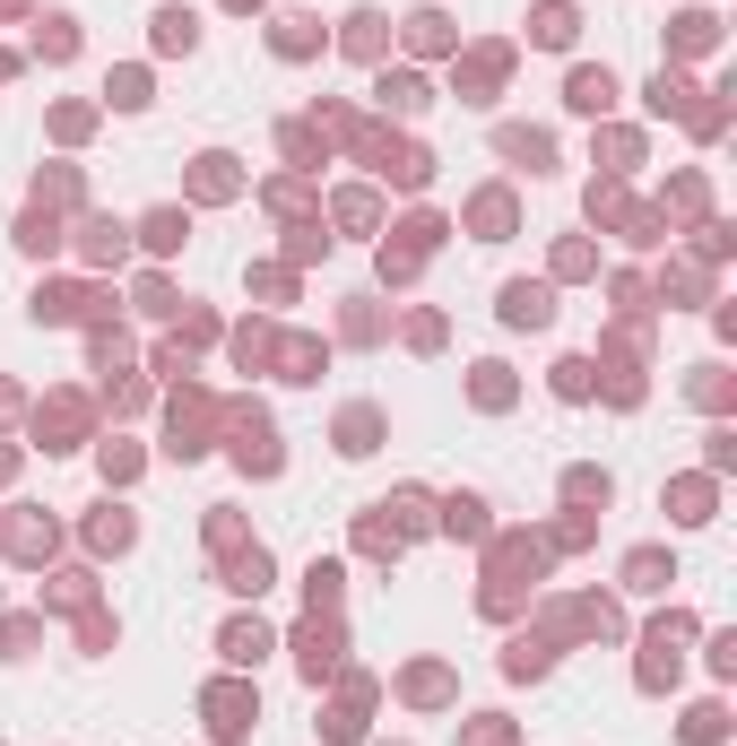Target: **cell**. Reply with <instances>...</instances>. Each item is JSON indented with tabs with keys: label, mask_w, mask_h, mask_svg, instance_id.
I'll use <instances>...</instances> for the list:
<instances>
[{
	"label": "cell",
	"mask_w": 737,
	"mask_h": 746,
	"mask_svg": "<svg viewBox=\"0 0 737 746\" xmlns=\"http://www.w3.org/2000/svg\"><path fill=\"white\" fill-rule=\"evenodd\" d=\"M529 35H538V44H573V0H547Z\"/></svg>",
	"instance_id": "30bf717a"
},
{
	"label": "cell",
	"mask_w": 737,
	"mask_h": 746,
	"mask_svg": "<svg viewBox=\"0 0 737 746\" xmlns=\"http://www.w3.org/2000/svg\"><path fill=\"white\" fill-rule=\"evenodd\" d=\"M191 44H200L191 9H156V53H191Z\"/></svg>",
	"instance_id": "ba28073f"
},
{
	"label": "cell",
	"mask_w": 737,
	"mask_h": 746,
	"mask_svg": "<svg viewBox=\"0 0 737 746\" xmlns=\"http://www.w3.org/2000/svg\"><path fill=\"white\" fill-rule=\"evenodd\" d=\"M87 260H122V226L114 218H87Z\"/></svg>",
	"instance_id": "4fadbf2b"
},
{
	"label": "cell",
	"mask_w": 737,
	"mask_h": 746,
	"mask_svg": "<svg viewBox=\"0 0 737 746\" xmlns=\"http://www.w3.org/2000/svg\"><path fill=\"white\" fill-rule=\"evenodd\" d=\"M624 582H633V591H659V582H677V573H668V556H633Z\"/></svg>",
	"instance_id": "5bb4252c"
},
{
	"label": "cell",
	"mask_w": 737,
	"mask_h": 746,
	"mask_svg": "<svg viewBox=\"0 0 737 746\" xmlns=\"http://www.w3.org/2000/svg\"><path fill=\"white\" fill-rule=\"evenodd\" d=\"M218 651H226L235 668H260V660H269V625H260V617H235L226 633H218Z\"/></svg>",
	"instance_id": "277c9868"
},
{
	"label": "cell",
	"mask_w": 737,
	"mask_h": 746,
	"mask_svg": "<svg viewBox=\"0 0 737 746\" xmlns=\"http://www.w3.org/2000/svg\"><path fill=\"white\" fill-rule=\"evenodd\" d=\"M452 529H469V538H478V529H487V503H478V496H452Z\"/></svg>",
	"instance_id": "2e32d148"
},
{
	"label": "cell",
	"mask_w": 737,
	"mask_h": 746,
	"mask_svg": "<svg viewBox=\"0 0 737 746\" xmlns=\"http://www.w3.org/2000/svg\"><path fill=\"white\" fill-rule=\"evenodd\" d=\"M235 9H260V0H235Z\"/></svg>",
	"instance_id": "7402d4cb"
},
{
	"label": "cell",
	"mask_w": 737,
	"mask_h": 746,
	"mask_svg": "<svg viewBox=\"0 0 737 746\" xmlns=\"http://www.w3.org/2000/svg\"><path fill=\"white\" fill-rule=\"evenodd\" d=\"M148 252H183V209H148Z\"/></svg>",
	"instance_id": "9c48e42d"
},
{
	"label": "cell",
	"mask_w": 737,
	"mask_h": 746,
	"mask_svg": "<svg viewBox=\"0 0 737 746\" xmlns=\"http://www.w3.org/2000/svg\"><path fill=\"white\" fill-rule=\"evenodd\" d=\"M373 26H382V18H373V9H356V18H348V53H373V44H382V35H373Z\"/></svg>",
	"instance_id": "ac0fdd59"
},
{
	"label": "cell",
	"mask_w": 737,
	"mask_h": 746,
	"mask_svg": "<svg viewBox=\"0 0 737 746\" xmlns=\"http://www.w3.org/2000/svg\"><path fill=\"white\" fill-rule=\"evenodd\" d=\"M87 304H96L87 287H44V295H35V322H79Z\"/></svg>",
	"instance_id": "8992f818"
},
{
	"label": "cell",
	"mask_w": 737,
	"mask_h": 746,
	"mask_svg": "<svg viewBox=\"0 0 737 746\" xmlns=\"http://www.w3.org/2000/svg\"><path fill=\"white\" fill-rule=\"evenodd\" d=\"M503 156H520L529 174H547V156H555V148H547L538 130H503Z\"/></svg>",
	"instance_id": "8fae6325"
},
{
	"label": "cell",
	"mask_w": 737,
	"mask_h": 746,
	"mask_svg": "<svg viewBox=\"0 0 737 746\" xmlns=\"http://www.w3.org/2000/svg\"><path fill=\"white\" fill-rule=\"evenodd\" d=\"M503 322H512V330H547V322H555V295L529 287V278H512V287H503Z\"/></svg>",
	"instance_id": "6da1fadb"
},
{
	"label": "cell",
	"mask_w": 737,
	"mask_h": 746,
	"mask_svg": "<svg viewBox=\"0 0 737 746\" xmlns=\"http://www.w3.org/2000/svg\"><path fill=\"white\" fill-rule=\"evenodd\" d=\"M200 191H209V200H226V191H235V156H218V148H209V156H200Z\"/></svg>",
	"instance_id": "7c38bea8"
},
{
	"label": "cell",
	"mask_w": 737,
	"mask_h": 746,
	"mask_svg": "<svg viewBox=\"0 0 737 746\" xmlns=\"http://www.w3.org/2000/svg\"><path fill=\"white\" fill-rule=\"evenodd\" d=\"M114 105H130V114L148 105V70H122V79H114Z\"/></svg>",
	"instance_id": "e0dca14e"
},
{
	"label": "cell",
	"mask_w": 737,
	"mask_h": 746,
	"mask_svg": "<svg viewBox=\"0 0 737 746\" xmlns=\"http://www.w3.org/2000/svg\"><path fill=\"white\" fill-rule=\"evenodd\" d=\"M373 434H382V417H373V408H348V417H339V452H348V461H365Z\"/></svg>",
	"instance_id": "52a82bcc"
},
{
	"label": "cell",
	"mask_w": 737,
	"mask_h": 746,
	"mask_svg": "<svg viewBox=\"0 0 737 746\" xmlns=\"http://www.w3.org/2000/svg\"><path fill=\"white\" fill-rule=\"evenodd\" d=\"M555 391H564V399H582V391H590V365H582V357H573V365H555Z\"/></svg>",
	"instance_id": "44dd1931"
},
{
	"label": "cell",
	"mask_w": 737,
	"mask_h": 746,
	"mask_svg": "<svg viewBox=\"0 0 737 746\" xmlns=\"http://www.w3.org/2000/svg\"><path fill=\"white\" fill-rule=\"evenodd\" d=\"M251 721H260V703H251L244 686H218V695H209V730H218V738H244Z\"/></svg>",
	"instance_id": "3957f363"
},
{
	"label": "cell",
	"mask_w": 737,
	"mask_h": 746,
	"mask_svg": "<svg viewBox=\"0 0 737 746\" xmlns=\"http://www.w3.org/2000/svg\"><path fill=\"white\" fill-rule=\"evenodd\" d=\"M564 105H573V114H608V105H616V79H608V70H573Z\"/></svg>",
	"instance_id": "5b68a950"
},
{
	"label": "cell",
	"mask_w": 737,
	"mask_h": 746,
	"mask_svg": "<svg viewBox=\"0 0 737 746\" xmlns=\"http://www.w3.org/2000/svg\"><path fill=\"white\" fill-rule=\"evenodd\" d=\"M235 461H244V469H260V478L278 469V434H269V417H260V408H251V417H235Z\"/></svg>",
	"instance_id": "7a4b0ae2"
},
{
	"label": "cell",
	"mask_w": 737,
	"mask_h": 746,
	"mask_svg": "<svg viewBox=\"0 0 737 746\" xmlns=\"http://www.w3.org/2000/svg\"><path fill=\"white\" fill-rule=\"evenodd\" d=\"M304 591H313V608H321V599H339V564H313V573H304Z\"/></svg>",
	"instance_id": "d6986e66"
},
{
	"label": "cell",
	"mask_w": 737,
	"mask_h": 746,
	"mask_svg": "<svg viewBox=\"0 0 737 746\" xmlns=\"http://www.w3.org/2000/svg\"><path fill=\"white\" fill-rule=\"evenodd\" d=\"M278 53H313V18H278Z\"/></svg>",
	"instance_id": "9a60e30c"
},
{
	"label": "cell",
	"mask_w": 737,
	"mask_h": 746,
	"mask_svg": "<svg viewBox=\"0 0 737 746\" xmlns=\"http://www.w3.org/2000/svg\"><path fill=\"white\" fill-rule=\"evenodd\" d=\"M17 244H26V252H52L61 235H52V218H26V226H17Z\"/></svg>",
	"instance_id": "ffe728a7"
}]
</instances>
